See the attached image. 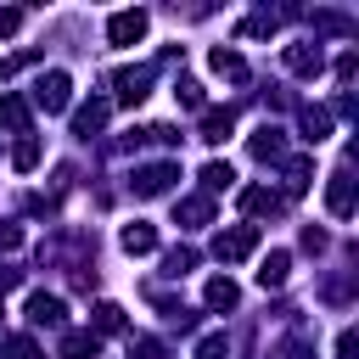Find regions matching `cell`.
I'll use <instances>...</instances> for the list:
<instances>
[{"instance_id":"25","label":"cell","mask_w":359,"mask_h":359,"mask_svg":"<svg viewBox=\"0 0 359 359\" xmlns=\"http://www.w3.org/2000/svg\"><path fill=\"white\" fill-rule=\"evenodd\" d=\"M224 353H230V337H224V331H208V337L196 342V359H224Z\"/></svg>"},{"instance_id":"10","label":"cell","mask_w":359,"mask_h":359,"mask_svg":"<svg viewBox=\"0 0 359 359\" xmlns=\"http://www.w3.org/2000/svg\"><path fill=\"white\" fill-rule=\"evenodd\" d=\"M297 129H303L309 146H320V140L331 135V112H325V107H303V112H297Z\"/></svg>"},{"instance_id":"31","label":"cell","mask_w":359,"mask_h":359,"mask_svg":"<svg viewBox=\"0 0 359 359\" xmlns=\"http://www.w3.org/2000/svg\"><path fill=\"white\" fill-rule=\"evenodd\" d=\"M275 359H309V342H303V337H286V342L275 348Z\"/></svg>"},{"instance_id":"16","label":"cell","mask_w":359,"mask_h":359,"mask_svg":"<svg viewBox=\"0 0 359 359\" xmlns=\"http://www.w3.org/2000/svg\"><path fill=\"white\" fill-rule=\"evenodd\" d=\"M118 241H123V252H151V247H157V230H151L146 219H135V224H123Z\"/></svg>"},{"instance_id":"1","label":"cell","mask_w":359,"mask_h":359,"mask_svg":"<svg viewBox=\"0 0 359 359\" xmlns=\"http://www.w3.org/2000/svg\"><path fill=\"white\" fill-rule=\"evenodd\" d=\"M252 247H258V224H236V230H219L213 236V258L219 264H241Z\"/></svg>"},{"instance_id":"15","label":"cell","mask_w":359,"mask_h":359,"mask_svg":"<svg viewBox=\"0 0 359 359\" xmlns=\"http://www.w3.org/2000/svg\"><path fill=\"white\" fill-rule=\"evenodd\" d=\"M286 67L292 73H320L325 56H320V45H286Z\"/></svg>"},{"instance_id":"13","label":"cell","mask_w":359,"mask_h":359,"mask_svg":"<svg viewBox=\"0 0 359 359\" xmlns=\"http://www.w3.org/2000/svg\"><path fill=\"white\" fill-rule=\"evenodd\" d=\"M230 129H236V112H230V107H208V112H202V140H213V146H219Z\"/></svg>"},{"instance_id":"9","label":"cell","mask_w":359,"mask_h":359,"mask_svg":"<svg viewBox=\"0 0 359 359\" xmlns=\"http://www.w3.org/2000/svg\"><path fill=\"white\" fill-rule=\"evenodd\" d=\"M202 303H208V309H236V303H241V286H236L230 275H213V280L202 286Z\"/></svg>"},{"instance_id":"12","label":"cell","mask_w":359,"mask_h":359,"mask_svg":"<svg viewBox=\"0 0 359 359\" xmlns=\"http://www.w3.org/2000/svg\"><path fill=\"white\" fill-rule=\"evenodd\" d=\"M107 112H112L107 101H84V107L73 112V135H84V140H90V135H95V129L107 123Z\"/></svg>"},{"instance_id":"30","label":"cell","mask_w":359,"mask_h":359,"mask_svg":"<svg viewBox=\"0 0 359 359\" xmlns=\"http://www.w3.org/2000/svg\"><path fill=\"white\" fill-rule=\"evenodd\" d=\"M6 353H11V359H39L34 337H11V342H6Z\"/></svg>"},{"instance_id":"32","label":"cell","mask_w":359,"mask_h":359,"mask_svg":"<svg viewBox=\"0 0 359 359\" xmlns=\"http://www.w3.org/2000/svg\"><path fill=\"white\" fill-rule=\"evenodd\" d=\"M22 247V230L17 224H0V252H17Z\"/></svg>"},{"instance_id":"14","label":"cell","mask_w":359,"mask_h":359,"mask_svg":"<svg viewBox=\"0 0 359 359\" xmlns=\"http://www.w3.org/2000/svg\"><path fill=\"white\" fill-rule=\"evenodd\" d=\"M286 275H292V258L275 247V252L264 258V269H258V286H264V292H275V286H286Z\"/></svg>"},{"instance_id":"3","label":"cell","mask_w":359,"mask_h":359,"mask_svg":"<svg viewBox=\"0 0 359 359\" xmlns=\"http://www.w3.org/2000/svg\"><path fill=\"white\" fill-rule=\"evenodd\" d=\"M151 79H157V67H123V73L112 79V90H118L123 107H140V101L151 95Z\"/></svg>"},{"instance_id":"7","label":"cell","mask_w":359,"mask_h":359,"mask_svg":"<svg viewBox=\"0 0 359 359\" xmlns=\"http://www.w3.org/2000/svg\"><path fill=\"white\" fill-rule=\"evenodd\" d=\"M325 208H331L337 219H348V213H353V180H348V168H337V174H331V185H325Z\"/></svg>"},{"instance_id":"17","label":"cell","mask_w":359,"mask_h":359,"mask_svg":"<svg viewBox=\"0 0 359 359\" xmlns=\"http://www.w3.org/2000/svg\"><path fill=\"white\" fill-rule=\"evenodd\" d=\"M95 348H101L95 331H67L62 337V359H95Z\"/></svg>"},{"instance_id":"18","label":"cell","mask_w":359,"mask_h":359,"mask_svg":"<svg viewBox=\"0 0 359 359\" xmlns=\"http://www.w3.org/2000/svg\"><path fill=\"white\" fill-rule=\"evenodd\" d=\"M0 129L28 135V101H22V95H0Z\"/></svg>"},{"instance_id":"6","label":"cell","mask_w":359,"mask_h":359,"mask_svg":"<svg viewBox=\"0 0 359 359\" xmlns=\"http://www.w3.org/2000/svg\"><path fill=\"white\" fill-rule=\"evenodd\" d=\"M247 151H252L258 163H275V157H286V135H280L275 123H264V129H258V135L247 140Z\"/></svg>"},{"instance_id":"29","label":"cell","mask_w":359,"mask_h":359,"mask_svg":"<svg viewBox=\"0 0 359 359\" xmlns=\"http://www.w3.org/2000/svg\"><path fill=\"white\" fill-rule=\"evenodd\" d=\"M174 95H180V107H202V84H196V79H180Z\"/></svg>"},{"instance_id":"21","label":"cell","mask_w":359,"mask_h":359,"mask_svg":"<svg viewBox=\"0 0 359 359\" xmlns=\"http://www.w3.org/2000/svg\"><path fill=\"white\" fill-rule=\"evenodd\" d=\"M202 185H208V191H230V185H236V168H230V163H219V157H213V163H208V168H202Z\"/></svg>"},{"instance_id":"8","label":"cell","mask_w":359,"mask_h":359,"mask_svg":"<svg viewBox=\"0 0 359 359\" xmlns=\"http://www.w3.org/2000/svg\"><path fill=\"white\" fill-rule=\"evenodd\" d=\"M28 320H34V325H62L67 309H62L56 292H34V297H28Z\"/></svg>"},{"instance_id":"4","label":"cell","mask_w":359,"mask_h":359,"mask_svg":"<svg viewBox=\"0 0 359 359\" xmlns=\"http://www.w3.org/2000/svg\"><path fill=\"white\" fill-rule=\"evenodd\" d=\"M174 180H180V163H151V168H140L129 185H135V196H163Z\"/></svg>"},{"instance_id":"34","label":"cell","mask_w":359,"mask_h":359,"mask_svg":"<svg viewBox=\"0 0 359 359\" xmlns=\"http://www.w3.org/2000/svg\"><path fill=\"white\" fill-rule=\"evenodd\" d=\"M303 247H309V252H325V230L309 224V230H303Z\"/></svg>"},{"instance_id":"28","label":"cell","mask_w":359,"mask_h":359,"mask_svg":"<svg viewBox=\"0 0 359 359\" xmlns=\"http://www.w3.org/2000/svg\"><path fill=\"white\" fill-rule=\"evenodd\" d=\"M191 264H196V252H191V247H174V252L163 258V269H168V275H185Z\"/></svg>"},{"instance_id":"35","label":"cell","mask_w":359,"mask_h":359,"mask_svg":"<svg viewBox=\"0 0 359 359\" xmlns=\"http://www.w3.org/2000/svg\"><path fill=\"white\" fill-rule=\"evenodd\" d=\"M353 348H359V337H353V331H342V337H337V359H353Z\"/></svg>"},{"instance_id":"26","label":"cell","mask_w":359,"mask_h":359,"mask_svg":"<svg viewBox=\"0 0 359 359\" xmlns=\"http://www.w3.org/2000/svg\"><path fill=\"white\" fill-rule=\"evenodd\" d=\"M275 22H280L275 11H258V17H247V22H241V34H247V39H258V34H275Z\"/></svg>"},{"instance_id":"22","label":"cell","mask_w":359,"mask_h":359,"mask_svg":"<svg viewBox=\"0 0 359 359\" xmlns=\"http://www.w3.org/2000/svg\"><path fill=\"white\" fill-rule=\"evenodd\" d=\"M34 163H39V140H34V135H22V140H17V151H11V168H22V174H28Z\"/></svg>"},{"instance_id":"33","label":"cell","mask_w":359,"mask_h":359,"mask_svg":"<svg viewBox=\"0 0 359 359\" xmlns=\"http://www.w3.org/2000/svg\"><path fill=\"white\" fill-rule=\"evenodd\" d=\"M17 28H22V11L6 6V11H0V34H17Z\"/></svg>"},{"instance_id":"20","label":"cell","mask_w":359,"mask_h":359,"mask_svg":"<svg viewBox=\"0 0 359 359\" xmlns=\"http://www.w3.org/2000/svg\"><path fill=\"white\" fill-rule=\"evenodd\" d=\"M208 62H213V73H224V79H241V73H247V62H241V56H236L230 45H219V50H213Z\"/></svg>"},{"instance_id":"19","label":"cell","mask_w":359,"mask_h":359,"mask_svg":"<svg viewBox=\"0 0 359 359\" xmlns=\"http://www.w3.org/2000/svg\"><path fill=\"white\" fill-rule=\"evenodd\" d=\"M174 213H180V219H185V224L196 230V224H208V219H213V202H208V196H185V202H180Z\"/></svg>"},{"instance_id":"5","label":"cell","mask_w":359,"mask_h":359,"mask_svg":"<svg viewBox=\"0 0 359 359\" xmlns=\"http://www.w3.org/2000/svg\"><path fill=\"white\" fill-rule=\"evenodd\" d=\"M140 34H146V11H112L107 17V39L112 45H135Z\"/></svg>"},{"instance_id":"23","label":"cell","mask_w":359,"mask_h":359,"mask_svg":"<svg viewBox=\"0 0 359 359\" xmlns=\"http://www.w3.org/2000/svg\"><path fill=\"white\" fill-rule=\"evenodd\" d=\"M309 174H314V163H309V157H292V168H286V191H292V196L309 191Z\"/></svg>"},{"instance_id":"11","label":"cell","mask_w":359,"mask_h":359,"mask_svg":"<svg viewBox=\"0 0 359 359\" xmlns=\"http://www.w3.org/2000/svg\"><path fill=\"white\" fill-rule=\"evenodd\" d=\"M280 208H286V196H275V191H264V185H247V191H241V213H252V219H258V213H280Z\"/></svg>"},{"instance_id":"2","label":"cell","mask_w":359,"mask_h":359,"mask_svg":"<svg viewBox=\"0 0 359 359\" xmlns=\"http://www.w3.org/2000/svg\"><path fill=\"white\" fill-rule=\"evenodd\" d=\"M67 101H73V79H67L62 67L39 73V84H34V107H45V112H62Z\"/></svg>"},{"instance_id":"27","label":"cell","mask_w":359,"mask_h":359,"mask_svg":"<svg viewBox=\"0 0 359 359\" xmlns=\"http://www.w3.org/2000/svg\"><path fill=\"white\" fill-rule=\"evenodd\" d=\"M129 359H163V342L157 337H129Z\"/></svg>"},{"instance_id":"24","label":"cell","mask_w":359,"mask_h":359,"mask_svg":"<svg viewBox=\"0 0 359 359\" xmlns=\"http://www.w3.org/2000/svg\"><path fill=\"white\" fill-rule=\"evenodd\" d=\"M101 331H123V309L118 303H95V337Z\"/></svg>"}]
</instances>
